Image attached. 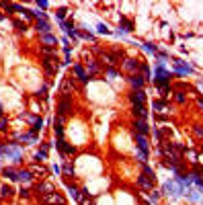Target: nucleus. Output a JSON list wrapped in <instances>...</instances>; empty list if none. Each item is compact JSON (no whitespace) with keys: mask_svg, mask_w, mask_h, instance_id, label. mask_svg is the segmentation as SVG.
<instances>
[{"mask_svg":"<svg viewBox=\"0 0 203 205\" xmlns=\"http://www.w3.org/2000/svg\"><path fill=\"white\" fill-rule=\"evenodd\" d=\"M72 111V98L68 97V94H64V97L58 101V115H66V113Z\"/></svg>","mask_w":203,"mask_h":205,"instance_id":"obj_1","label":"nucleus"},{"mask_svg":"<svg viewBox=\"0 0 203 205\" xmlns=\"http://www.w3.org/2000/svg\"><path fill=\"white\" fill-rule=\"evenodd\" d=\"M41 66H43V70L50 76H54L55 72H58V68H59V64H58V58H45L43 62H41Z\"/></svg>","mask_w":203,"mask_h":205,"instance_id":"obj_2","label":"nucleus"},{"mask_svg":"<svg viewBox=\"0 0 203 205\" xmlns=\"http://www.w3.org/2000/svg\"><path fill=\"white\" fill-rule=\"evenodd\" d=\"M0 154H2V156H12V162H21V150L17 146L0 148Z\"/></svg>","mask_w":203,"mask_h":205,"instance_id":"obj_3","label":"nucleus"},{"mask_svg":"<svg viewBox=\"0 0 203 205\" xmlns=\"http://www.w3.org/2000/svg\"><path fill=\"white\" fill-rule=\"evenodd\" d=\"M41 201H43L45 205H55V203H59V205H64V197L59 195V193H50V195H43L41 197Z\"/></svg>","mask_w":203,"mask_h":205,"instance_id":"obj_4","label":"nucleus"},{"mask_svg":"<svg viewBox=\"0 0 203 205\" xmlns=\"http://www.w3.org/2000/svg\"><path fill=\"white\" fill-rule=\"evenodd\" d=\"M55 148H58L62 154H66V156H72V154H74V146H72V144H66L64 140H58V142H55Z\"/></svg>","mask_w":203,"mask_h":205,"instance_id":"obj_5","label":"nucleus"},{"mask_svg":"<svg viewBox=\"0 0 203 205\" xmlns=\"http://www.w3.org/2000/svg\"><path fill=\"white\" fill-rule=\"evenodd\" d=\"M129 98H131V102H134L135 107H139V105H144L146 94H144V90H134V93L129 94Z\"/></svg>","mask_w":203,"mask_h":205,"instance_id":"obj_6","label":"nucleus"},{"mask_svg":"<svg viewBox=\"0 0 203 205\" xmlns=\"http://www.w3.org/2000/svg\"><path fill=\"white\" fill-rule=\"evenodd\" d=\"M74 74H76V76H78V80H80V82H88V80H90L88 72H86V70L82 68V66H78V64H76V66H74Z\"/></svg>","mask_w":203,"mask_h":205,"instance_id":"obj_7","label":"nucleus"},{"mask_svg":"<svg viewBox=\"0 0 203 205\" xmlns=\"http://www.w3.org/2000/svg\"><path fill=\"white\" fill-rule=\"evenodd\" d=\"M135 144L139 146V152H148V140H146L144 136L135 133Z\"/></svg>","mask_w":203,"mask_h":205,"instance_id":"obj_8","label":"nucleus"},{"mask_svg":"<svg viewBox=\"0 0 203 205\" xmlns=\"http://www.w3.org/2000/svg\"><path fill=\"white\" fill-rule=\"evenodd\" d=\"M138 183H139V187H144V189H152L154 187V181L150 179V176H138Z\"/></svg>","mask_w":203,"mask_h":205,"instance_id":"obj_9","label":"nucleus"},{"mask_svg":"<svg viewBox=\"0 0 203 205\" xmlns=\"http://www.w3.org/2000/svg\"><path fill=\"white\" fill-rule=\"evenodd\" d=\"M37 193H41V195H50V193H54V187H51L50 183H41V185H37Z\"/></svg>","mask_w":203,"mask_h":205,"instance_id":"obj_10","label":"nucleus"},{"mask_svg":"<svg viewBox=\"0 0 203 205\" xmlns=\"http://www.w3.org/2000/svg\"><path fill=\"white\" fill-rule=\"evenodd\" d=\"M37 31H39L41 35H47L51 31V27H50V23L47 21H37Z\"/></svg>","mask_w":203,"mask_h":205,"instance_id":"obj_11","label":"nucleus"},{"mask_svg":"<svg viewBox=\"0 0 203 205\" xmlns=\"http://www.w3.org/2000/svg\"><path fill=\"white\" fill-rule=\"evenodd\" d=\"M123 68L127 70V72H134V70H138V68H139V62H138V60H125Z\"/></svg>","mask_w":203,"mask_h":205,"instance_id":"obj_12","label":"nucleus"},{"mask_svg":"<svg viewBox=\"0 0 203 205\" xmlns=\"http://www.w3.org/2000/svg\"><path fill=\"white\" fill-rule=\"evenodd\" d=\"M41 43H43L45 47H50L51 43H58V39H55L51 33H47V35H41Z\"/></svg>","mask_w":203,"mask_h":205,"instance_id":"obj_13","label":"nucleus"},{"mask_svg":"<svg viewBox=\"0 0 203 205\" xmlns=\"http://www.w3.org/2000/svg\"><path fill=\"white\" fill-rule=\"evenodd\" d=\"M135 133H138L139 131V136H144V133L146 131H148V125H146V121H144V119H139V121H135Z\"/></svg>","mask_w":203,"mask_h":205,"instance_id":"obj_14","label":"nucleus"},{"mask_svg":"<svg viewBox=\"0 0 203 205\" xmlns=\"http://www.w3.org/2000/svg\"><path fill=\"white\" fill-rule=\"evenodd\" d=\"M2 174H4L6 179H10V181H19V172H17L15 168H4Z\"/></svg>","mask_w":203,"mask_h":205,"instance_id":"obj_15","label":"nucleus"},{"mask_svg":"<svg viewBox=\"0 0 203 205\" xmlns=\"http://www.w3.org/2000/svg\"><path fill=\"white\" fill-rule=\"evenodd\" d=\"M129 82H131V86H135V88L139 90V88H142V84H144V78H142V76H138V74H134V76L129 78Z\"/></svg>","mask_w":203,"mask_h":205,"instance_id":"obj_16","label":"nucleus"},{"mask_svg":"<svg viewBox=\"0 0 203 205\" xmlns=\"http://www.w3.org/2000/svg\"><path fill=\"white\" fill-rule=\"evenodd\" d=\"M31 179H33V174H31L29 170H21L19 172V181L21 183H31Z\"/></svg>","mask_w":203,"mask_h":205,"instance_id":"obj_17","label":"nucleus"},{"mask_svg":"<svg viewBox=\"0 0 203 205\" xmlns=\"http://www.w3.org/2000/svg\"><path fill=\"white\" fill-rule=\"evenodd\" d=\"M70 88H74V82H72V78H66L64 82H62V90H64V94H66V90H70Z\"/></svg>","mask_w":203,"mask_h":205,"instance_id":"obj_18","label":"nucleus"},{"mask_svg":"<svg viewBox=\"0 0 203 205\" xmlns=\"http://www.w3.org/2000/svg\"><path fill=\"white\" fill-rule=\"evenodd\" d=\"M10 193H12V187H10V185H4V187H0V195H2V197H8Z\"/></svg>","mask_w":203,"mask_h":205,"instance_id":"obj_19","label":"nucleus"},{"mask_svg":"<svg viewBox=\"0 0 203 205\" xmlns=\"http://www.w3.org/2000/svg\"><path fill=\"white\" fill-rule=\"evenodd\" d=\"M41 54H43L45 58H50V55H55V49L54 47H41Z\"/></svg>","mask_w":203,"mask_h":205,"instance_id":"obj_20","label":"nucleus"},{"mask_svg":"<svg viewBox=\"0 0 203 205\" xmlns=\"http://www.w3.org/2000/svg\"><path fill=\"white\" fill-rule=\"evenodd\" d=\"M29 172H31V174H41V176H45V168H41V166H33Z\"/></svg>","mask_w":203,"mask_h":205,"instance_id":"obj_21","label":"nucleus"},{"mask_svg":"<svg viewBox=\"0 0 203 205\" xmlns=\"http://www.w3.org/2000/svg\"><path fill=\"white\" fill-rule=\"evenodd\" d=\"M68 189H70V195L74 197L76 201H80V193H78V189H76V187H72V185H68Z\"/></svg>","mask_w":203,"mask_h":205,"instance_id":"obj_22","label":"nucleus"},{"mask_svg":"<svg viewBox=\"0 0 203 205\" xmlns=\"http://www.w3.org/2000/svg\"><path fill=\"white\" fill-rule=\"evenodd\" d=\"M66 15H68V10H66V8H58V10H55V17H58L59 21H64Z\"/></svg>","mask_w":203,"mask_h":205,"instance_id":"obj_23","label":"nucleus"},{"mask_svg":"<svg viewBox=\"0 0 203 205\" xmlns=\"http://www.w3.org/2000/svg\"><path fill=\"white\" fill-rule=\"evenodd\" d=\"M45 156H47V152H45V150H41V152H37V154H35V160H37V162H41V160H45Z\"/></svg>","mask_w":203,"mask_h":205,"instance_id":"obj_24","label":"nucleus"},{"mask_svg":"<svg viewBox=\"0 0 203 205\" xmlns=\"http://www.w3.org/2000/svg\"><path fill=\"white\" fill-rule=\"evenodd\" d=\"M121 25H123V27H125V31H131V27H134V25L129 23L127 19H121Z\"/></svg>","mask_w":203,"mask_h":205,"instance_id":"obj_25","label":"nucleus"},{"mask_svg":"<svg viewBox=\"0 0 203 205\" xmlns=\"http://www.w3.org/2000/svg\"><path fill=\"white\" fill-rule=\"evenodd\" d=\"M64 172H66V174H74V168H72V164H66V166H64Z\"/></svg>","mask_w":203,"mask_h":205,"instance_id":"obj_26","label":"nucleus"},{"mask_svg":"<svg viewBox=\"0 0 203 205\" xmlns=\"http://www.w3.org/2000/svg\"><path fill=\"white\" fill-rule=\"evenodd\" d=\"M97 29H99V33H105V35H107V33H111V31L107 29V27H105V25H99V27H97Z\"/></svg>","mask_w":203,"mask_h":205,"instance_id":"obj_27","label":"nucleus"},{"mask_svg":"<svg viewBox=\"0 0 203 205\" xmlns=\"http://www.w3.org/2000/svg\"><path fill=\"white\" fill-rule=\"evenodd\" d=\"M45 93H47V88H41V90H39V93H37V97H41V98H45V97H47V94H45Z\"/></svg>","mask_w":203,"mask_h":205,"instance_id":"obj_28","label":"nucleus"},{"mask_svg":"<svg viewBox=\"0 0 203 205\" xmlns=\"http://www.w3.org/2000/svg\"><path fill=\"white\" fill-rule=\"evenodd\" d=\"M6 127H8V123H6V121H0V129H2V131H6Z\"/></svg>","mask_w":203,"mask_h":205,"instance_id":"obj_29","label":"nucleus"},{"mask_svg":"<svg viewBox=\"0 0 203 205\" xmlns=\"http://www.w3.org/2000/svg\"><path fill=\"white\" fill-rule=\"evenodd\" d=\"M82 37H84V39H88V41H92V39H94V37H92L90 33H82Z\"/></svg>","mask_w":203,"mask_h":205,"instance_id":"obj_30","label":"nucleus"},{"mask_svg":"<svg viewBox=\"0 0 203 205\" xmlns=\"http://www.w3.org/2000/svg\"><path fill=\"white\" fill-rule=\"evenodd\" d=\"M0 115H2V107H0Z\"/></svg>","mask_w":203,"mask_h":205,"instance_id":"obj_31","label":"nucleus"}]
</instances>
